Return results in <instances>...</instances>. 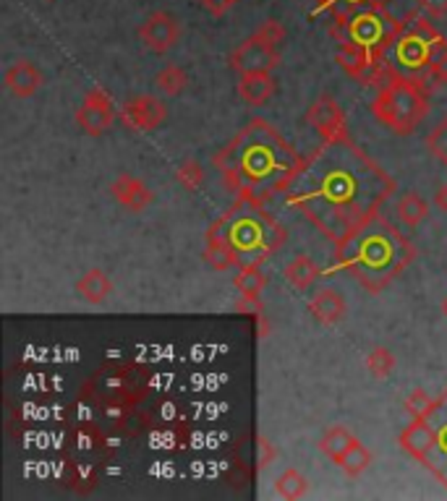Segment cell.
<instances>
[{
	"mask_svg": "<svg viewBox=\"0 0 447 501\" xmlns=\"http://www.w3.org/2000/svg\"><path fill=\"white\" fill-rule=\"evenodd\" d=\"M393 193V175L345 136L322 141L320 149L301 159L285 186V204L337 243L374 217Z\"/></svg>",
	"mask_w": 447,
	"mask_h": 501,
	"instance_id": "6da1fadb",
	"label": "cell"
},
{
	"mask_svg": "<svg viewBox=\"0 0 447 501\" xmlns=\"http://www.w3.org/2000/svg\"><path fill=\"white\" fill-rule=\"evenodd\" d=\"M301 159L270 120L254 117L212 157V165L233 198L267 204L285 193Z\"/></svg>",
	"mask_w": 447,
	"mask_h": 501,
	"instance_id": "7a4b0ae2",
	"label": "cell"
},
{
	"mask_svg": "<svg viewBox=\"0 0 447 501\" xmlns=\"http://www.w3.org/2000/svg\"><path fill=\"white\" fill-rule=\"evenodd\" d=\"M416 259V246L379 212L364 225L335 243L332 267L325 271H348L366 293H382Z\"/></svg>",
	"mask_w": 447,
	"mask_h": 501,
	"instance_id": "3957f363",
	"label": "cell"
},
{
	"mask_svg": "<svg viewBox=\"0 0 447 501\" xmlns=\"http://www.w3.org/2000/svg\"><path fill=\"white\" fill-rule=\"evenodd\" d=\"M225 230V240L236 256V267L264 264L272 254H278L285 243V228L267 212V204L236 198L233 206L217 217Z\"/></svg>",
	"mask_w": 447,
	"mask_h": 501,
	"instance_id": "277c9868",
	"label": "cell"
},
{
	"mask_svg": "<svg viewBox=\"0 0 447 501\" xmlns=\"http://www.w3.org/2000/svg\"><path fill=\"white\" fill-rule=\"evenodd\" d=\"M432 84L393 69L390 78L371 100V116L395 136H410L429 116Z\"/></svg>",
	"mask_w": 447,
	"mask_h": 501,
	"instance_id": "5b68a950",
	"label": "cell"
},
{
	"mask_svg": "<svg viewBox=\"0 0 447 501\" xmlns=\"http://www.w3.org/2000/svg\"><path fill=\"white\" fill-rule=\"evenodd\" d=\"M390 53H395V63L408 77H419L429 84L443 81V71L447 69V37L440 35L429 16L410 11Z\"/></svg>",
	"mask_w": 447,
	"mask_h": 501,
	"instance_id": "8992f818",
	"label": "cell"
},
{
	"mask_svg": "<svg viewBox=\"0 0 447 501\" xmlns=\"http://www.w3.org/2000/svg\"><path fill=\"white\" fill-rule=\"evenodd\" d=\"M345 29H348V42H351V44L362 47L369 55L387 58V53L393 50L398 35L403 32V19L393 16L390 8L362 5V8H356V13L348 19ZM348 42H345V44H348Z\"/></svg>",
	"mask_w": 447,
	"mask_h": 501,
	"instance_id": "52a82bcc",
	"label": "cell"
},
{
	"mask_svg": "<svg viewBox=\"0 0 447 501\" xmlns=\"http://www.w3.org/2000/svg\"><path fill=\"white\" fill-rule=\"evenodd\" d=\"M116 120H118V108H116L113 97L105 89L92 86L84 94L82 108L77 110V125L82 128L86 136L97 139L105 131H110Z\"/></svg>",
	"mask_w": 447,
	"mask_h": 501,
	"instance_id": "ba28073f",
	"label": "cell"
},
{
	"mask_svg": "<svg viewBox=\"0 0 447 501\" xmlns=\"http://www.w3.org/2000/svg\"><path fill=\"white\" fill-rule=\"evenodd\" d=\"M231 69L241 77V74H256V71H267L272 74L278 66H280V53L278 47L262 42L256 35H251L248 39H244L228 58Z\"/></svg>",
	"mask_w": 447,
	"mask_h": 501,
	"instance_id": "9c48e42d",
	"label": "cell"
},
{
	"mask_svg": "<svg viewBox=\"0 0 447 501\" xmlns=\"http://www.w3.org/2000/svg\"><path fill=\"white\" fill-rule=\"evenodd\" d=\"M167 117V108L155 94H139L118 108V120L131 131H155Z\"/></svg>",
	"mask_w": 447,
	"mask_h": 501,
	"instance_id": "30bf717a",
	"label": "cell"
},
{
	"mask_svg": "<svg viewBox=\"0 0 447 501\" xmlns=\"http://www.w3.org/2000/svg\"><path fill=\"white\" fill-rule=\"evenodd\" d=\"M306 123L322 136V141L332 139H345L348 136V120L340 108V102L329 94H322L320 100H314V105L306 113Z\"/></svg>",
	"mask_w": 447,
	"mask_h": 501,
	"instance_id": "8fae6325",
	"label": "cell"
},
{
	"mask_svg": "<svg viewBox=\"0 0 447 501\" xmlns=\"http://www.w3.org/2000/svg\"><path fill=\"white\" fill-rule=\"evenodd\" d=\"M139 37H142L147 50H152V53L160 55V53H167L170 47L178 44V39H181V24H178V19H175L173 13H167V11H155V13H150L147 21L139 27Z\"/></svg>",
	"mask_w": 447,
	"mask_h": 501,
	"instance_id": "7c38bea8",
	"label": "cell"
},
{
	"mask_svg": "<svg viewBox=\"0 0 447 501\" xmlns=\"http://www.w3.org/2000/svg\"><path fill=\"white\" fill-rule=\"evenodd\" d=\"M398 447L406 452L408 457H413L416 463L424 465L427 457L432 455V449L437 447V431H435V425L429 424V418H413L401 431Z\"/></svg>",
	"mask_w": 447,
	"mask_h": 501,
	"instance_id": "4fadbf2b",
	"label": "cell"
},
{
	"mask_svg": "<svg viewBox=\"0 0 447 501\" xmlns=\"http://www.w3.org/2000/svg\"><path fill=\"white\" fill-rule=\"evenodd\" d=\"M432 418H437V425H435V431H437V447L427 457L424 467L432 470V475L447 489V389L440 394V402H437V410H435Z\"/></svg>",
	"mask_w": 447,
	"mask_h": 501,
	"instance_id": "5bb4252c",
	"label": "cell"
},
{
	"mask_svg": "<svg viewBox=\"0 0 447 501\" xmlns=\"http://www.w3.org/2000/svg\"><path fill=\"white\" fill-rule=\"evenodd\" d=\"M110 193L128 212H142V209H147L152 204V191L147 189V183L134 178V175H128V173H121L110 183Z\"/></svg>",
	"mask_w": 447,
	"mask_h": 501,
	"instance_id": "9a60e30c",
	"label": "cell"
},
{
	"mask_svg": "<svg viewBox=\"0 0 447 501\" xmlns=\"http://www.w3.org/2000/svg\"><path fill=\"white\" fill-rule=\"evenodd\" d=\"M42 81H45V78H42V74L37 71V66L29 63V61H19V63H13V66L5 71V77H3L5 89H8L13 97H19V100L32 97V94L42 86Z\"/></svg>",
	"mask_w": 447,
	"mask_h": 501,
	"instance_id": "2e32d148",
	"label": "cell"
},
{
	"mask_svg": "<svg viewBox=\"0 0 447 501\" xmlns=\"http://www.w3.org/2000/svg\"><path fill=\"white\" fill-rule=\"evenodd\" d=\"M309 313L314 316L317 324H325V327H332V324H340L348 313V306L343 301V295L332 287H322L314 293V298L309 301Z\"/></svg>",
	"mask_w": 447,
	"mask_h": 501,
	"instance_id": "e0dca14e",
	"label": "cell"
},
{
	"mask_svg": "<svg viewBox=\"0 0 447 501\" xmlns=\"http://www.w3.org/2000/svg\"><path fill=\"white\" fill-rule=\"evenodd\" d=\"M275 86L278 84H275L272 74L256 71V74H241L239 84H236V92H239V97L244 100L246 105L259 108V105H264L275 94Z\"/></svg>",
	"mask_w": 447,
	"mask_h": 501,
	"instance_id": "ac0fdd59",
	"label": "cell"
},
{
	"mask_svg": "<svg viewBox=\"0 0 447 501\" xmlns=\"http://www.w3.org/2000/svg\"><path fill=\"white\" fill-rule=\"evenodd\" d=\"M322 274H325V270H322L320 264H314L306 254H301V256H296L293 262H288L283 270L285 282H288L290 287H296V290L312 287L314 279H320Z\"/></svg>",
	"mask_w": 447,
	"mask_h": 501,
	"instance_id": "d6986e66",
	"label": "cell"
},
{
	"mask_svg": "<svg viewBox=\"0 0 447 501\" xmlns=\"http://www.w3.org/2000/svg\"><path fill=\"white\" fill-rule=\"evenodd\" d=\"M354 441H356V436L345 425H329L320 436V452L327 455L332 463H340V457L354 447Z\"/></svg>",
	"mask_w": 447,
	"mask_h": 501,
	"instance_id": "ffe728a7",
	"label": "cell"
},
{
	"mask_svg": "<svg viewBox=\"0 0 447 501\" xmlns=\"http://www.w3.org/2000/svg\"><path fill=\"white\" fill-rule=\"evenodd\" d=\"M77 293L82 295L86 303H102L113 293V282L102 270H89L77 282Z\"/></svg>",
	"mask_w": 447,
	"mask_h": 501,
	"instance_id": "44dd1931",
	"label": "cell"
},
{
	"mask_svg": "<svg viewBox=\"0 0 447 501\" xmlns=\"http://www.w3.org/2000/svg\"><path fill=\"white\" fill-rule=\"evenodd\" d=\"M398 217L408 228H419L429 217V201L413 191L403 193L401 201H398Z\"/></svg>",
	"mask_w": 447,
	"mask_h": 501,
	"instance_id": "7402d4cb",
	"label": "cell"
},
{
	"mask_svg": "<svg viewBox=\"0 0 447 501\" xmlns=\"http://www.w3.org/2000/svg\"><path fill=\"white\" fill-rule=\"evenodd\" d=\"M233 285L241 293V298L256 301L262 295L264 285H267V277L262 274L259 264H246V267H239V274L233 277Z\"/></svg>",
	"mask_w": 447,
	"mask_h": 501,
	"instance_id": "603a6c76",
	"label": "cell"
},
{
	"mask_svg": "<svg viewBox=\"0 0 447 501\" xmlns=\"http://www.w3.org/2000/svg\"><path fill=\"white\" fill-rule=\"evenodd\" d=\"M189 84V77L181 66L175 63H167L165 69H160V74L155 77V89L163 94V97H178Z\"/></svg>",
	"mask_w": 447,
	"mask_h": 501,
	"instance_id": "cb8c5ba5",
	"label": "cell"
},
{
	"mask_svg": "<svg viewBox=\"0 0 447 501\" xmlns=\"http://www.w3.org/2000/svg\"><path fill=\"white\" fill-rule=\"evenodd\" d=\"M275 491H278V497H283V499L288 501L304 499L306 491H309V481H306L298 470L288 467L283 475L275 481Z\"/></svg>",
	"mask_w": 447,
	"mask_h": 501,
	"instance_id": "d4e9b609",
	"label": "cell"
},
{
	"mask_svg": "<svg viewBox=\"0 0 447 501\" xmlns=\"http://www.w3.org/2000/svg\"><path fill=\"white\" fill-rule=\"evenodd\" d=\"M337 465L343 467V473H345V475H351V478H359V475L364 473L366 467L371 465V452H369L364 444H362V441L356 439V441H354V447H351V449H348V452L343 455V457H340V463H337Z\"/></svg>",
	"mask_w": 447,
	"mask_h": 501,
	"instance_id": "484cf974",
	"label": "cell"
},
{
	"mask_svg": "<svg viewBox=\"0 0 447 501\" xmlns=\"http://www.w3.org/2000/svg\"><path fill=\"white\" fill-rule=\"evenodd\" d=\"M395 368V355L387 350V347H374L369 355H366V371L374 376V379H387Z\"/></svg>",
	"mask_w": 447,
	"mask_h": 501,
	"instance_id": "4316f807",
	"label": "cell"
},
{
	"mask_svg": "<svg viewBox=\"0 0 447 501\" xmlns=\"http://www.w3.org/2000/svg\"><path fill=\"white\" fill-rule=\"evenodd\" d=\"M440 397H429L424 389H413L406 397V410L410 418H432Z\"/></svg>",
	"mask_w": 447,
	"mask_h": 501,
	"instance_id": "83f0119b",
	"label": "cell"
},
{
	"mask_svg": "<svg viewBox=\"0 0 447 501\" xmlns=\"http://www.w3.org/2000/svg\"><path fill=\"white\" fill-rule=\"evenodd\" d=\"M175 178H178V183L186 189V191H199L204 183V170L202 165L197 162V159H186L178 170H175Z\"/></svg>",
	"mask_w": 447,
	"mask_h": 501,
	"instance_id": "f1b7e54d",
	"label": "cell"
},
{
	"mask_svg": "<svg viewBox=\"0 0 447 501\" xmlns=\"http://www.w3.org/2000/svg\"><path fill=\"white\" fill-rule=\"evenodd\" d=\"M427 149H429V155L435 157L440 165H445L447 167V116L437 123V128L429 131V136H427Z\"/></svg>",
	"mask_w": 447,
	"mask_h": 501,
	"instance_id": "f546056e",
	"label": "cell"
},
{
	"mask_svg": "<svg viewBox=\"0 0 447 501\" xmlns=\"http://www.w3.org/2000/svg\"><path fill=\"white\" fill-rule=\"evenodd\" d=\"M256 37L262 39V42H267V44H272V47H280L285 39V27L278 21V19H267L256 32H254Z\"/></svg>",
	"mask_w": 447,
	"mask_h": 501,
	"instance_id": "4dcf8cb0",
	"label": "cell"
},
{
	"mask_svg": "<svg viewBox=\"0 0 447 501\" xmlns=\"http://www.w3.org/2000/svg\"><path fill=\"white\" fill-rule=\"evenodd\" d=\"M256 449H259V463H256L259 470H264V467H270V465L275 463L278 449L272 447V441H267L264 436H259V439H256Z\"/></svg>",
	"mask_w": 447,
	"mask_h": 501,
	"instance_id": "1f68e13d",
	"label": "cell"
},
{
	"mask_svg": "<svg viewBox=\"0 0 447 501\" xmlns=\"http://www.w3.org/2000/svg\"><path fill=\"white\" fill-rule=\"evenodd\" d=\"M202 3L204 11H209L212 16H223L231 11V5H236L239 0H199Z\"/></svg>",
	"mask_w": 447,
	"mask_h": 501,
	"instance_id": "d6a6232c",
	"label": "cell"
},
{
	"mask_svg": "<svg viewBox=\"0 0 447 501\" xmlns=\"http://www.w3.org/2000/svg\"><path fill=\"white\" fill-rule=\"evenodd\" d=\"M419 5H421L429 16H435V19L447 16V0H419Z\"/></svg>",
	"mask_w": 447,
	"mask_h": 501,
	"instance_id": "836d02e7",
	"label": "cell"
},
{
	"mask_svg": "<svg viewBox=\"0 0 447 501\" xmlns=\"http://www.w3.org/2000/svg\"><path fill=\"white\" fill-rule=\"evenodd\" d=\"M435 206H437L440 212H447V183H443V186L435 191Z\"/></svg>",
	"mask_w": 447,
	"mask_h": 501,
	"instance_id": "e575fe53",
	"label": "cell"
},
{
	"mask_svg": "<svg viewBox=\"0 0 447 501\" xmlns=\"http://www.w3.org/2000/svg\"><path fill=\"white\" fill-rule=\"evenodd\" d=\"M345 3H354V5H379V8H387L390 3H395V0H345Z\"/></svg>",
	"mask_w": 447,
	"mask_h": 501,
	"instance_id": "d590c367",
	"label": "cell"
},
{
	"mask_svg": "<svg viewBox=\"0 0 447 501\" xmlns=\"http://www.w3.org/2000/svg\"><path fill=\"white\" fill-rule=\"evenodd\" d=\"M337 0H317V13H322V11H329L332 5H335Z\"/></svg>",
	"mask_w": 447,
	"mask_h": 501,
	"instance_id": "8d00e7d4",
	"label": "cell"
},
{
	"mask_svg": "<svg viewBox=\"0 0 447 501\" xmlns=\"http://www.w3.org/2000/svg\"><path fill=\"white\" fill-rule=\"evenodd\" d=\"M443 313H445V316H447V298H445V301H443Z\"/></svg>",
	"mask_w": 447,
	"mask_h": 501,
	"instance_id": "74e56055",
	"label": "cell"
},
{
	"mask_svg": "<svg viewBox=\"0 0 447 501\" xmlns=\"http://www.w3.org/2000/svg\"><path fill=\"white\" fill-rule=\"evenodd\" d=\"M443 81H445V84H447V69H445V71H443Z\"/></svg>",
	"mask_w": 447,
	"mask_h": 501,
	"instance_id": "f35d334b",
	"label": "cell"
},
{
	"mask_svg": "<svg viewBox=\"0 0 447 501\" xmlns=\"http://www.w3.org/2000/svg\"><path fill=\"white\" fill-rule=\"evenodd\" d=\"M47 3H53V0H47Z\"/></svg>",
	"mask_w": 447,
	"mask_h": 501,
	"instance_id": "ab89813d",
	"label": "cell"
}]
</instances>
